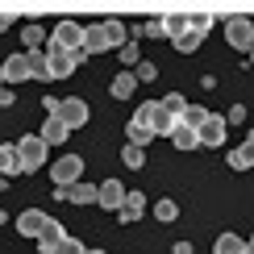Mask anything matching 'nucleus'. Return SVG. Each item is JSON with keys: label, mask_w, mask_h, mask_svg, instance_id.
Here are the masks:
<instances>
[{"label": "nucleus", "mask_w": 254, "mask_h": 254, "mask_svg": "<svg viewBox=\"0 0 254 254\" xmlns=\"http://www.w3.org/2000/svg\"><path fill=\"white\" fill-rule=\"evenodd\" d=\"M133 121L146 125L154 137H167V133H171V125H175V113L167 109L163 100H146V104H137V109H133Z\"/></svg>", "instance_id": "1"}, {"label": "nucleus", "mask_w": 254, "mask_h": 254, "mask_svg": "<svg viewBox=\"0 0 254 254\" xmlns=\"http://www.w3.org/2000/svg\"><path fill=\"white\" fill-rule=\"evenodd\" d=\"M46 154H50V146H46L42 133L17 137V171H42L46 167Z\"/></svg>", "instance_id": "2"}, {"label": "nucleus", "mask_w": 254, "mask_h": 254, "mask_svg": "<svg viewBox=\"0 0 254 254\" xmlns=\"http://www.w3.org/2000/svg\"><path fill=\"white\" fill-rule=\"evenodd\" d=\"M88 59L83 50H63V46H55L50 42L46 46V67H50V79H67V75H75V67Z\"/></svg>", "instance_id": "3"}, {"label": "nucleus", "mask_w": 254, "mask_h": 254, "mask_svg": "<svg viewBox=\"0 0 254 254\" xmlns=\"http://www.w3.org/2000/svg\"><path fill=\"white\" fill-rule=\"evenodd\" d=\"M225 42L234 50H242V55H250V46H254V21L250 17H225Z\"/></svg>", "instance_id": "4"}, {"label": "nucleus", "mask_w": 254, "mask_h": 254, "mask_svg": "<svg viewBox=\"0 0 254 254\" xmlns=\"http://www.w3.org/2000/svg\"><path fill=\"white\" fill-rule=\"evenodd\" d=\"M196 133H200V146H208V150H221V146H225V137H229V121H225V117H217V113H208V117L196 125Z\"/></svg>", "instance_id": "5"}, {"label": "nucleus", "mask_w": 254, "mask_h": 254, "mask_svg": "<svg viewBox=\"0 0 254 254\" xmlns=\"http://www.w3.org/2000/svg\"><path fill=\"white\" fill-rule=\"evenodd\" d=\"M213 29V17H192V29L188 34H179V38H171V46L179 50V55H192V50H200V42H204V34Z\"/></svg>", "instance_id": "6"}, {"label": "nucleus", "mask_w": 254, "mask_h": 254, "mask_svg": "<svg viewBox=\"0 0 254 254\" xmlns=\"http://www.w3.org/2000/svg\"><path fill=\"white\" fill-rule=\"evenodd\" d=\"M96 196H100V184H88V179L55 188V200H67V204H96Z\"/></svg>", "instance_id": "7"}, {"label": "nucleus", "mask_w": 254, "mask_h": 254, "mask_svg": "<svg viewBox=\"0 0 254 254\" xmlns=\"http://www.w3.org/2000/svg\"><path fill=\"white\" fill-rule=\"evenodd\" d=\"M83 158L79 154H63L55 167H50V179H55V188H67V184H75V179H83Z\"/></svg>", "instance_id": "8"}, {"label": "nucleus", "mask_w": 254, "mask_h": 254, "mask_svg": "<svg viewBox=\"0 0 254 254\" xmlns=\"http://www.w3.org/2000/svg\"><path fill=\"white\" fill-rule=\"evenodd\" d=\"M55 117H63V121L71 125V129H79V125H88L92 109H88V100H83V96H67V100H59Z\"/></svg>", "instance_id": "9"}, {"label": "nucleus", "mask_w": 254, "mask_h": 254, "mask_svg": "<svg viewBox=\"0 0 254 254\" xmlns=\"http://www.w3.org/2000/svg\"><path fill=\"white\" fill-rule=\"evenodd\" d=\"M50 42L63 50H83V25L79 21H71V17H63L59 25H55V34H50Z\"/></svg>", "instance_id": "10"}, {"label": "nucleus", "mask_w": 254, "mask_h": 254, "mask_svg": "<svg viewBox=\"0 0 254 254\" xmlns=\"http://www.w3.org/2000/svg\"><path fill=\"white\" fill-rule=\"evenodd\" d=\"M34 79V67H29V55H8L0 63V83H25Z\"/></svg>", "instance_id": "11"}, {"label": "nucleus", "mask_w": 254, "mask_h": 254, "mask_svg": "<svg viewBox=\"0 0 254 254\" xmlns=\"http://www.w3.org/2000/svg\"><path fill=\"white\" fill-rule=\"evenodd\" d=\"M104 50H117L113 38H109V29H104V21L83 25V55H104Z\"/></svg>", "instance_id": "12"}, {"label": "nucleus", "mask_w": 254, "mask_h": 254, "mask_svg": "<svg viewBox=\"0 0 254 254\" xmlns=\"http://www.w3.org/2000/svg\"><path fill=\"white\" fill-rule=\"evenodd\" d=\"M171 146L175 150H200V133H196V125H188V121H179L175 117V125H171Z\"/></svg>", "instance_id": "13"}, {"label": "nucleus", "mask_w": 254, "mask_h": 254, "mask_svg": "<svg viewBox=\"0 0 254 254\" xmlns=\"http://www.w3.org/2000/svg\"><path fill=\"white\" fill-rule=\"evenodd\" d=\"M46 213H42V208H25V213L17 217V234L21 238H42V229H46Z\"/></svg>", "instance_id": "14"}, {"label": "nucleus", "mask_w": 254, "mask_h": 254, "mask_svg": "<svg viewBox=\"0 0 254 254\" xmlns=\"http://www.w3.org/2000/svg\"><path fill=\"white\" fill-rule=\"evenodd\" d=\"M125 196H129V192H125L117 179H104V184H100V196H96V204H100V208H109V213H117V208L125 204Z\"/></svg>", "instance_id": "15"}, {"label": "nucleus", "mask_w": 254, "mask_h": 254, "mask_svg": "<svg viewBox=\"0 0 254 254\" xmlns=\"http://www.w3.org/2000/svg\"><path fill=\"white\" fill-rule=\"evenodd\" d=\"M38 133L46 137V146H59V142H67L71 125L63 121V117H55V113H46V121H42V129H38Z\"/></svg>", "instance_id": "16"}, {"label": "nucleus", "mask_w": 254, "mask_h": 254, "mask_svg": "<svg viewBox=\"0 0 254 254\" xmlns=\"http://www.w3.org/2000/svg\"><path fill=\"white\" fill-rule=\"evenodd\" d=\"M225 163H229V171H250L254 167V137H246L242 146H234V150L225 154Z\"/></svg>", "instance_id": "17"}, {"label": "nucleus", "mask_w": 254, "mask_h": 254, "mask_svg": "<svg viewBox=\"0 0 254 254\" xmlns=\"http://www.w3.org/2000/svg\"><path fill=\"white\" fill-rule=\"evenodd\" d=\"M133 88H137V75H133V71H117V75L109 79V96H113V100H129Z\"/></svg>", "instance_id": "18"}, {"label": "nucleus", "mask_w": 254, "mask_h": 254, "mask_svg": "<svg viewBox=\"0 0 254 254\" xmlns=\"http://www.w3.org/2000/svg\"><path fill=\"white\" fill-rule=\"evenodd\" d=\"M250 242L246 238H238V234H217L213 238V254H246Z\"/></svg>", "instance_id": "19"}, {"label": "nucleus", "mask_w": 254, "mask_h": 254, "mask_svg": "<svg viewBox=\"0 0 254 254\" xmlns=\"http://www.w3.org/2000/svg\"><path fill=\"white\" fill-rule=\"evenodd\" d=\"M63 238H67V229H63V221H55V217H50V221H46V229H42V238H38V250L46 254V250L55 246V242H63Z\"/></svg>", "instance_id": "20"}, {"label": "nucleus", "mask_w": 254, "mask_h": 254, "mask_svg": "<svg viewBox=\"0 0 254 254\" xmlns=\"http://www.w3.org/2000/svg\"><path fill=\"white\" fill-rule=\"evenodd\" d=\"M21 46H25V50H42V46H46V29H42L38 21H29V25L21 29Z\"/></svg>", "instance_id": "21"}, {"label": "nucleus", "mask_w": 254, "mask_h": 254, "mask_svg": "<svg viewBox=\"0 0 254 254\" xmlns=\"http://www.w3.org/2000/svg\"><path fill=\"white\" fill-rule=\"evenodd\" d=\"M121 163L129 167V171H142V167H146V146H133V142H125V150H121Z\"/></svg>", "instance_id": "22"}, {"label": "nucleus", "mask_w": 254, "mask_h": 254, "mask_svg": "<svg viewBox=\"0 0 254 254\" xmlns=\"http://www.w3.org/2000/svg\"><path fill=\"white\" fill-rule=\"evenodd\" d=\"M150 213H154V221H163V225H171V221L179 217V204H175V200H154V204H150Z\"/></svg>", "instance_id": "23"}, {"label": "nucleus", "mask_w": 254, "mask_h": 254, "mask_svg": "<svg viewBox=\"0 0 254 254\" xmlns=\"http://www.w3.org/2000/svg\"><path fill=\"white\" fill-rule=\"evenodd\" d=\"M125 137H129L133 146H150V142H154V133L146 129V125H137L133 117H129V125H125Z\"/></svg>", "instance_id": "24"}, {"label": "nucleus", "mask_w": 254, "mask_h": 254, "mask_svg": "<svg viewBox=\"0 0 254 254\" xmlns=\"http://www.w3.org/2000/svg\"><path fill=\"white\" fill-rule=\"evenodd\" d=\"M29 55V67H34V79H46L50 83V67H46V50H25Z\"/></svg>", "instance_id": "25"}, {"label": "nucleus", "mask_w": 254, "mask_h": 254, "mask_svg": "<svg viewBox=\"0 0 254 254\" xmlns=\"http://www.w3.org/2000/svg\"><path fill=\"white\" fill-rule=\"evenodd\" d=\"M0 175H17V146H0Z\"/></svg>", "instance_id": "26"}, {"label": "nucleus", "mask_w": 254, "mask_h": 254, "mask_svg": "<svg viewBox=\"0 0 254 254\" xmlns=\"http://www.w3.org/2000/svg\"><path fill=\"white\" fill-rule=\"evenodd\" d=\"M167 21V42L171 38H179V34H188L192 29V17H163Z\"/></svg>", "instance_id": "27"}, {"label": "nucleus", "mask_w": 254, "mask_h": 254, "mask_svg": "<svg viewBox=\"0 0 254 254\" xmlns=\"http://www.w3.org/2000/svg\"><path fill=\"white\" fill-rule=\"evenodd\" d=\"M46 254H88V250H83L75 238H63V242H55V246H50Z\"/></svg>", "instance_id": "28"}, {"label": "nucleus", "mask_w": 254, "mask_h": 254, "mask_svg": "<svg viewBox=\"0 0 254 254\" xmlns=\"http://www.w3.org/2000/svg\"><path fill=\"white\" fill-rule=\"evenodd\" d=\"M133 75H137V83H150V79H158V67H154V63H142V59H137Z\"/></svg>", "instance_id": "29"}, {"label": "nucleus", "mask_w": 254, "mask_h": 254, "mask_svg": "<svg viewBox=\"0 0 254 254\" xmlns=\"http://www.w3.org/2000/svg\"><path fill=\"white\" fill-rule=\"evenodd\" d=\"M204 117H208V113L200 109V104H184V113H179V121H188V125H200Z\"/></svg>", "instance_id": "30"}, {"label": "nucleus", "mask_w": 254, "mask_h": 254, "mask_svg": "<svg viewBox=\"0 0 254 254\" xmlns=\"http://www.w3.org/2000/svg\"><path fill=\"white\" fill-rule=\"evenodd\" d=\"M163 104H167V109H171L175 117H179V113H184V104H188V100H184V92H167V96H163Z\"/></svg>", "instance_id": "31"}, {"label": "nucleus", "mask_w": 254, "mask_h": 254, "mask_svg": "<svg viewBox=\"0 0 254 254\" xmlns=\"http://www.w3.org/2000/svg\"><path fill=\"white\" fill-rule=\"evenodd\" d=\"M125 204L137 208V213H146V208H150V200H146V192H129V196H125ZM125 204H121V208H125Z\"/></svg>", "instance_id": "32"}, {"label": "nucleus", "mask_w": 254, "mask_h": 254, "mask_svg": "<svg viewBox=\"0 0 254 254\" xmlns=\"http://www.w3.org/2000/svg\"><path fill=\"white\" fill-rule=\"evenodd\" d=\"M142 34H146V38H167V21H146Z\"/></svg>", "instance_id": "33"}, {"label": "nucleus", "mask_w": 254, "mask_h": 254, "mask_svg": "<svg viewBox=\"0 0 254 254\" xmlns=\"http://www.w3.org/2000/svg\"><path fill=\"white\" fill-rule=\"evenodd\" d=\"M121 63L125 67H137V42H125L121 46Z\"/></svg>", "instance_id": "34"}, {"label": "nucleus", "mask_w": 254, "mask_h": 254, "mask_svg": "<svg viewBox=\"0 0 254 254\" xmlns=\"http://www.w3.org/2000/svg\"><path fill=\"white\" fill-rule=\"evenodd\" d=\"M225 121L229 125H242V121H246V104H234V109L225 113Z\"/></svg>", "instance_id": "35"}, {"label": "nucleus", "mask_w": 254, "mask_h": 254, "mask_svg": "<svg viewBox=\"0 0 254 254\" xmlns=\"http://www.w3.org/2000/svg\"><path fill=\"white\" fill-rule=\"evenodd\" d=\"M13 104V92H8V83H0V109H8Z\"/></svg>", "instance_id": "36"}, {"label": "nucleus", "mask_w": 254, "mask_h": 254, "mask_svg": "<svg viewBox=\"0 0 254 254\" xmlns=\"http://www.w3.org/2000/svg\"><path fill=\"white\" fill-rule=\"evenodd\" d=\"M171 254H196V250H192V242H175Z\"/></svg>", "instance_id": "37"}, {"label": "nucleus", "mask_w": 254, "mask_h": 254, "mask_svg": "<svg viewBox=\"0 0 254 254\" xmlns=\"http://www.w3.org/2000/svg\"><path fill=\"white\" fill-rule=\"evenodd\" d=\"M8 25H13V17H8V13H0V34H4Z\"/></svg>", "instance_id": "38"}, {"label": "nucleus", "mask_w": 254, "mask_h": 254, "mask_svg": "<svg viewBox=\"0 0 254 254\" xmlns=\"http://www.w3.org/2000/svg\"><path fill=\"white\" fill-rule=\"evenodd\" d=\"M250 67H254V46H250V63H246V71H250Z\"/></svg>", "instance_id": "39"}, {"label": "nucleus", "mask_w": 254, "mask_h": 254, "mask_svg": "<svg viewBox=\"0 0 254 254\" xmlns=\"http://www.w3.org/2000/svg\"><path fill=\"white\" fill-rule=\"evenodd\" d=\"M88 254H109V250H88Z\"/></svg>", "instance_id": "40"}, {"label": "nucleus", "mask_w": 254, "mask_h": 254, "mask_svg": "<svg viewBox=\"0 0 254 254\" xmlns=\"http://www.w3.org/2000/svg\"><path fill=\"white\" fill-rule=\"evenodd\" d=\"M250 254H254V234H250Z\"/></svg>", "instance_id": "41"}, {"label": "nucleus", "mask_w": 254, "mask_h": 254, "mask_svg": "<svg viewBox=\"0 0 254 254\" xmlns=\"http://www.w3.org/2000/svg\"><path fill=\"white\" fill-rule=\"evenodd\" d=\"M0 225H4V213H0Z\"/></svg>", "instance_id": "42"}, {"label": "nucleus", "mask_w": 254, "mask_h": 254, "mask_svg": "<svg viewBox=\"0 0 254 254\" xmlns=\"http://www.w3.org/2000/svg\"><path fill=\"white\" fill-rule=\"evenodd\" d=\"M246 137H254V129H250V133H246Z\"/></svg>", "instance_id": "43"}]
</instances>
